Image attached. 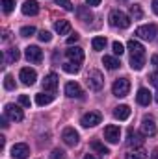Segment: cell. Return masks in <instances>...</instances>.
Masks as SVG:
<instances>
[{"mask_svg":"<svg viewBox=\"0 0 158 159\" xmlns=\"http://www.w3.org/2000/svg\"><path fill=\"white\" fill-rule=\"evenodd\" d=\"M126 48L130 50V67L132 70H141L143 65H145V48L140 41L130 39Z\"/></svg>","mask_w":158,"mask_h":159,"instance_id":"obj_1","label":"cell"},{"mask_svg":"<svg viewBox=\"0 0 158 159\" xmlns=\"http://www.w3.org/2000/svg\"><path fill=\"white\" fill-rule=\"evenodd\" d=\"M86 83H87V87L91 89V91H101L102 87H104V76L101 74V70H89L87 74H86Z\"/></svg>","mask_w":158,"mask_h":159,"instance_id":"obj_2","label":"cell"},{"mask_svg":"<svg viewBox=\"0 0 158 159\" xmlns=\"http://www.w3.org/2000/svg\"><path fill=\"white\" fill-rule=\"evenodd\" d=\"M110 24H112L114 28H121V30H125V28L130 26V19H128V15L123 13L121 9H114V11L110 13Z\"/></svg>","mask_w":158,"mask_h":159,"instance_id":"obj_3","label":"cell"},{"mask_svg":"<svg viewBox=\"0 0 158 159\" xmlns=\"http://www.w3.org/2000/svg\"><path fill=\"white\" fill-rule=\"evenodd\" d=\"M128 91H130V81H128V78H119V80H116L114 85H112V93H114L117 98L126 96Z\"/></svg>","mask_w":158,"mask_h":159,"instance_id":"obj_4","label":"cell"},{"mask_svg":"<svg viewBox=\"0 0 158 159\" xmlns=\"http://www.w3.org/2000/svg\"><path fill=\"white\" fill-rule=\"evenodd\" d=\"M156 26L155 24H145V26H140L138 30H136V35L140 37V39H145V41H155L156 37Z\"/></svg>","mask_w":158,"mask_h":159,"instance_id":"obj_5","label":"cell"},{"mask_svg":"<svg viewBox=\"0 0 158 159\" xmlns=\"http://www.w3.org/2000/svg\"><path fill=\"white\" fill-rule=\"evenodd\" d=\"M4 115H6L7 119H11L13 122H21V120L24 119L22 109H21L19 106H15V104H6V107H4Z\"/></svg>","mask_w":158,"mask_h":159,"instance_id":"obj_6","label":"cell"},{"mask_svg":"<svg viewBox=\"0 0 158 159\" xmlns=\"http://www.w3.org/2000/svg\"><path fill=\"white\" fill-rule=\"evenodd\" d=\"M101 120H102V115H101L99 111H89V113H86V115L80 119V124H82L84 128H93V126L101 124Z\"/></svg>","mask_w":158,"mask_h":159,"instance_id":"obj_7","label":"cell"},{"mask_svg":"<svg viewBox=\"0 0 158 159\" xmlns=\"http://www.w3.org/2000/svg\"><path fill=\"white\" fill-rule=\"evenodd\" d=\"M104 139H106L108 143H112V144L119 143V139H121V129H119V126L108 124V126L104 128Z\"/></svg>","mask_w":158,"mask_h":159,"instance_id":"obj_8","label":"cell"},{"mask_svg":"<svg viewBox=\"0 0 158 159\" xmlns=\"http://www.w3.org/2000/svg\"><path fill=\"white\" fill-rule=\"evenodd\" d=\"M62 139H63V143H65L67 146H77L80 135H78V131H77L75 128H65L63 133H62Z\"/></svg>","mask_w":158,"mask_h":159,"instance_id":"obj_9","label":"cell"},{"mask_svg":"<svg viewBox=\"0 0 158 159\" xmlns=\"http://www.w3.org/2000/svg\"><path fill=\"white\" fill-rule=\"evenodd\" d=\"M30 154V148L26 143H17L11 146V157L13 159H26Z\"/></svg>","mask_w":158,"mask_h":159,"instance_id":"obj_10","label":"cell"},{"mask_svg":"<svg viewBox=\"0 0 158 159\" xmlns=\"http://www.w3.org/2000/svg\"><path fill=\"white\" fill-rule=\"evenodd\" d=\"M24 56H26V59L30 63H36V65L43 61V50H41L39 46H28L24 50Z\"/></svg>","mask_w":158,"mask_h":159,"instance_id":"obj_11","label":"cell"},{"mask_svg":"<svg viewBox=\"0 0 158 159\" xmlns=\"http://www.w3.org/2000/svg\"><path fill=\"white\" fill-rule=\"evenodd\" d=\"M19 78H21V81H22L24 85H34L36 80H37V72H36L34 69H30V67H24V69H21Z\"/></svg>","mask_w":158,"mask_h":159,"instance_id":"obj_12","label":"cell"},{"mask_svg":"<svg viewBox=\"0 0 158 159\" xmlns=\"http://www.w3.org/2000/svg\"><path fill=\"white\" fill-rule=\"evenodd\" d=\"M141 133H143L145 137L156 135V122H155L153 117H145V119L141 120Z\"/></svg>","mask_w":158,"mask_h":159,"instance_id":"obj_13","label":"cell"},{"mask_svg":"<svg viewBox=\"0 0 158 159\" xmlns=\"http://www.w3.org/2000/svg\"><path fill=\"white\" fill-rule=\"evenodd\" d=\"M67 59L73 61V63H82L84 61V50L80 46H69V50L65 52Z\"/></svg>","mask_w":158,"mask_h":159,"instance_id":"obj_14","label":"cell"},{"mask_svg":"<svg viewBox=\"0 0 158 159\" xmlns=\"http://www.w3.org/2000/svg\"><path fill=\"white\" fill-rule=\"evenodd\" d=\"M65 94L69 98H82L84 96V91H82V87H80L77 81H69L65 85Z\"/></svg>","mask_w":158,"mask_h":159,"instance_id":"obj_15","label":"cell"},{"mask_svg":"<svg viewBox=\"0 0 158 159\" xmlns=\"http://www.w3.org/2000/svg\"><path fill=\"white\" fill-rule=\"evenodd\" d=\"M56 87H58V76H56L54 72L47 74L45 80H43V89H45V91H48V93H54V91H56Z\"/></svg>","mask_w":158,"mask_h":159,"instance_id":"obj_16","label":"cell"},{"mask_svg":"<svg viewBox=\"0 0 158 159\" xmlns=\"http://www.w3.org/2000/svg\"><path fill=\"white\" fill-rule=\"evenodd\" d=\"M22 13L24 15H37L39 13V4L36 2V0H26L24 4H22Z\"/></svg>","mask_w":158,"mask_h":159,"instance_id":"obj_17","label":"cell"},{"mask_svg":"<svg viewBox=\"0 0 158 159\" xmlns=\"http://www.w3.org/2000/svg\"><path fill=\"white\" fill-rule=\"evenodd\" d=\"M136 100H138L140 106H149V104L153 102V96H151L149 89H140L138 94H136Z\"/></svg>","mask_w":158,"mask_h":159,"instance_id":"obj_18","label":"cell"},{"mask_svg":"<svg viewBox=\"0 0 158 159\" xmlns=\"http://www.w3.org/2000/svg\"><path fill=\"white\" fill-rule=\"evenodd\" d=\"M77 15L82 22H91L93 20V13L89 11V6H78L77 7Z\"/></svg>","mask_w":158,"mask_h":159,"instance_id":"obj_19","label":"cell"},{"mask_svg":"<svg viewBox=\"0 0 158 159\" xmlns=\"http://www.w3.org/2000/svg\"><path fill=\"white\" fill-rule=\"evenodd\" d=\"M54 30H56V34H60V35H67V34H71V22L69 20H56V24H54Z\"/></svg>","mask_w":158,"mask_h":159,"instance_id":"obj_20","label":"cell"},{"mask_svg":"<svg viewBox=\"0 0 158 159\" xmlns=\"http://www.w3.org/2000/svg\"><path fill=\"white\" fill-rule=\"evenodd\" d=\"M114 117L117 120H126L130 117V107H128V106H117V107L114 109Z\"/></svg>","mask_w":158,"mask_h":159,"instance_id":"obj_21","label":"cell"},{"mask_svg":"<svg viewBox=\"0 0 158 159\" xmlns=\"http://www.w3.org/2000/svg\"><path fill=\"white\" fill-rule=\"evenodd\" d=\"M52 100H54L52 93H39V94H36V104L37 106H48Z\"/></svg>","mask_w":158,"mask_h":159,"instance_id":"obj_22","label":"cell"},{"mask_svg":"<svg viewBox=\"0 0 158 159\" xmlns=\"http://www.w3.org/2000/svg\"><path fill=\"white\" fill-rule=\"evenodd\" d=\"M19 57H21V50H19L17 46L6 50V61H7V63H15V61H19Z\"/></svg>","mask_w":158,"mask_h":159,"instance_id":"obj_23","label":"cell"},{"mask_svg":"<svg viewBox=\"0 0 158 159\" xmlns=\"http://www.w3.org/2000/svg\"><path fill=\"white\" fill-rule=\"evenodd\" d=\"M141 143H143L141 135L130 129V131H128V139H126V144H128V146H138V144H141Z\"/></svg>","mask_w":158,"mask_h":159,"instance_id":"obj_24","label":"cell"},{"mask_svg":"<svg viewBox=\"0 0 158 159\" xmlns=\"http://www.w3.org/2000/svg\"><path fill=\"white\" fill-rule=\"evenodd\" d=\"M102 63H104V67H106V69H110V70H116L119 65H121V63H119V59L112 57V56H104V57H102Z\"/></svg>","mask_w":158,"mask_h":159,"instance_id":"obj_25","label":"cell"},{"mask_svg":"<svg viewBox=\"0 0 158 159\" xmlns=\"http://www.w3.org/2000/svg\"><path fill=\"white\" fill-rule=\"evenodd\" d=\"M126 159H147V152L143 148H134L126 154Z\"/></svg>","mask_w":158,"mask_h":159,"instance_id":"obj_26","label":"cell"},{"mask_svg":"<svg viewBox=\"0 0 158 159\" xmlns=\"http://www.w3.org/2000/svg\"><path fill=\"white\" fill-rule=\"evenodd\" d=\"M91 46H93V50H97V52L104 50V46H106V37H93Z\"/></svg>","mask_w":158,"mask_h":159,"instance_id":"obj_27","label":"cell"},{"mask_svg":"<svg viewBox=\"0 0 158 159\" xmlns=\"http://www.w3.org/2000/svg\"><path fill=\"white\" fill-rule=\"evenodd\" d=\"M63 70H65L67 74H78V72H80V67H78V63L67 61V63H63Z\"/></svg>","mask_w":158,"mask_h":159,"instance_id":"obj_28","label":"cell"},{"mask_svg":"<svg viewBox=\"0 0 158 159\" xmlns=\"http://www.w3.org/2000/svg\"><path fill=\"white\" fill-rule=\"evenodd\" d=\"M130 15H132L136 20L143 19V9H141V6H140V4H132V6H130Z\"/></svg>","mask_w":158,"mask_h":159,"instance_id":"obj_29","label":"cell"},{"mask_svg":"<svg viewBox=\"0 0 158 159\" xmlns=\"http://www.w3.org/2000/svg\"><path fill=\"white\" fill-rule=\"evenodd\" d=\"M91 148H93V150H97V152H99V154H102V156L110 154V150H108L102 143H99V141H93V143H91Z\"/></svg>","mask_w":158,"mask_h":159,"instance_id":"obj_30","label":"cell"},{"mask_svg":"<svg viewBox=\"0 0 158 159\" xmlns=\"http://www.w3.org/2000/svg\"><path fill=\"white\" fill-rule=\"evenodd\" d=\"M15 7V0H2V11L4 13H11Z\"/></svg>","mask_w":158,"mask_h":159,"instance_id":"obj_31","label":"cell"},{"mask_svg":"<svg viewBox=\"0 0 158 159\" xmlns=\"http://www.w3.org/2000/svg\"><path fill=\"white\" fill-rule=\"evenodd\" d=\"M4 87H6V91H13V89H15V80H13V76L6 74V78H4Z\"/></svg>","mask_w":158,"mask_h":159,"instance_id":"obj_32","label":"cell"},{"mask_svg":"<svg viewBox=\"0 0 158 159\" xmlns=\"http://www.w3.org/2000/svg\"><path fill=\"white\" fill-rule=\"evenodd\" d=\"M34 34H36V28L34 26H22L21 28V35L22 37H32Z\"/></svg>","mask_w":158,"mask_h":159,"instance_id":"obj_33","label":"cell"},{"mask_svg":"<svg viewBox=\"0 0 158 159\" xmlns=\"http://www.w3.org/2000/svg\"><path fill=\"white\" fill-rule=\"evenodd\" d=\"M65 152L63 150H60V148H54L52 150V154H50V159H65Z\"/></svg>","mask_w":158,"mask_h":159,"instance_id":"obj_34","label":"cell"},{"mask_svg":"<svg viewBox=\"0 0 158 159\" xmlns=\"http://www.w3.org/2000/svg\"><path fill=\"white\" fill-rule=\"evenodd\" d=\"M39 41H43V43H50L52 41V35H50V32H47V30H43V32H39Z\"/></svg>","mask_w":158,"mask_h":159,"instance_id":"obj_35","label":"cell"},{"mask_svg":"<svg viewBox=\"0 0 158 159\" xmlns=\"http://www.w3.org/2000/svg\"><path fill=\"white\" fill-rule=\"evenodd\" d=\"M56 4L62 6V7L67 9V11H73V4H71V0H56Z\"/></svg>","mask_w":158,"mask_h":159,"instance_id":"obj_36","label":"cell"},{"mask_svg":"<svg viewBox=\"0 0 158 159\" xmlns=\"http://www.w3.org/2000/svg\"><path fill=\"white\" fill-rule=\"evenodd\" d=\"M112 48H114V54H116V56H121V54L125 52V46H123L119 41H116V43L112 44Z\"/></svg>","mask_w":158,"mask_h":159,"instance_id":"obj_37","label":"cell"},{"mask_svg":"<svg viewBox=\"0 0 158 159\" xmlns=\"http://www.w3.org/2000/svg\"><path fill=\"white\" fill-rule=\"evenodd\" d=\"M19 104L24 106V107H30V98H28L26 94H21V96H19Z\"/></svg>","mask_w":158,"mask_h":159,"instance_id":"obj_38","label":"cell"},{"mask_svg":"<svg viewBox=\"0 0 158 159\" xmlns=\"http://www.w3.org/2000/svg\"><path fill=\"white\" fill-rule=\"evenodd\" d=\"M78 39H80V35H78V34H73V35H71V37L67 39V44L71 46V44H75V43H77Z\"/></svg>","mask_w":158,"mask_h":159,"instance_id":"obj_39","label":"cell"},{"mask_svg":"<svg viewBox=\"0 0 158 159\" xmlns=\"http://www.w3.org/2000/svg\"><path fill=\"white\" fill-rule=\"evenodd\" d=\"M149 80H151V83H153V85H156V87H158V72H153V74L149 76Z\"/></svg>","mask_w":158,"mask_h":159,"instance_id":"obj_40","label":"cell"},{"mask_svg":"<svg viewBox=\"0 0 158 159\" xmlns=\"http://www.w3.org/2000/svg\"><path fill=\"white\" fill-rule=\"evenodd\" d=\"M86 4H87L89 7H95V6H99V4H101V0H86Z\"/></svg>","mask_w":158,"mask_h":159,"instance_id":"obj_41","label":"cell"},{"mask_svg":"<svg viewBox=\"0 0 158 159\" xmlns=\"http://www.w3.org/2000/svg\"><path fill=\"white\" fill-rule=\"evenodd\" d=\"M151 63H153V65H155V67L158 69V56H156V54H155V56L151 57Z\"/></svg>","mask_w":158,"mask_h":159,"instance_id":"obj_42","label":"cell"},{"mask_svg":"<svg viewBox=\"0 0 158 159\" xmlns=\"http://www.w3.org/2000/svg\"><path fill=\"white\" fill-rule=\"evenodd\" d=\"M7 117H6V115H4V117H2V120H0V126H2V128H7Z\"/></svg>","mask_w":158,"mask_h":159,"instance_id":"obj_43","label":"cell"},{"mask_svg":"<svg viewBox=\"0 0 158 159\" xmlns=\"http://www.w3.org/2000/svg\"><path fill=\"white\" fill-rule=\"evenodd\" d=\"M153 11L158 15V0H153Z\"/></svg>","mask_w":158,"mask_h":159,"instance_id":"obj_44","label":"cell"},{"mask_svg":"<svg viewBox=\"0 0 158 159\" xmlns=\"http://www.w3.org/2000/svg\"><path fill=\"white\" fill-rule=\"evenodd\" d=\"M6 146V137H0V150H4Z\"/></svg>","mask_w":158,"mask_h":159,"instance_id":"obj_45","label":"cell"},{"mask_svg":"<svg viewBox=\"0 0 158 159\" xmlns=\"http://www.w3.org/2000/svg\"><path fill=\"white\" fill-rule=\"evenodd\" d=\"M84 159H101V157H97V156H93V154H86Z\"/></svg>","mask_w":158,"mask_h":159,"instance_id":"obj_46","label":"cell"},{"mask_svg":"<svg viewBox=\"0 0 158 159\" xmlns=\"http://www.w3.org/2000/svg\"><path fill=\"white\" fill-rule=\"evenodd\" d=\"M156 102H158V93H156Z\"/></svg>","mask_w":158,"mask_h":159,"instance_id":"obj_47","label":"cell"}]
</instances>
